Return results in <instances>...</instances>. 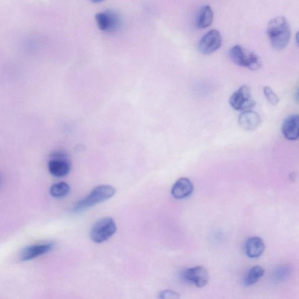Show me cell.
Instances as JSON below:
<instances>
[{"mask_svg": "<svg viewBox=\"0 0 299 299\" xmlns=\"http://www.w3.org/2000/svg\"><path fill=\"white\" fill-rule=\"evenodd\" d=\"M193 190L194 185L191 180L187 178H182L173 184L171 194L175 199H182L189 197L193 193Z\"/></svg>", "mask_w": 299, "mask_h": 299, "instance_id": "12", "label": "cell"}, {"mask_svg": "<svg viewBox=\"0 0 299 299\" xmlns=\"http://www.w3.org/2000/svg\"><path fill=\"white\" fill-rule=\"evenodd\" d=\"M265 274L264 269L260 266H255L250 269L245 280L246 286H252L256 283Z\"/></svg>", "mask_w": 299, "mask_h": 299, "instance_id": "16", "label": "cell"}, {"mask_svg": "<svg viewBox=\"0 0 299 299\" xmlns=\"http://www.w3.org/2000/svg\"><path fill=\"white\" fill-rule=\"evenodd\" d=\"M265 249V246L263 240L258 237H251L246 243V253L251 258L260 257L264 252Z\"/></svg>", "mask_w": 299, "mask_h": 299, "instance_id": "14", "label": "cell"}, {"mask_svg": "<svg viewBox=\"0 0 299 299\" xmlns=\"http://www.w3.org/2000/svg\"><path fill=\"white\" fill-rule=\"evenodd\" d=\"M230 104L235 110H246L256 105L251 95L249 87L243 86L232 94L230 98Z\"/></svg>", "mask_w": 299, "mask_h": 299, "instance_id": "6", "label": "cell"}, {"mask_svg": "<svg viewBox=\"0 0 299 299\" xmlns=\"http://www.w3.org/2000/svg\"><path fill=\"white\" fill-rule=\"evenodd\" d=\"M298 116L293 115L287 117L282 125V134L286 139L296 140L298 138Z\"/></svg>", "mask_w": 299, "mask_h": 299, "instance_id": "13", "label": "cell"}, {"mask_svg": "<svg viewBox=\"0 0 299 299\" xmlns=\"http://www.w3.org/2000/svg\"><path fill=\"white\" fill-rule=\"evenodd\" d=\"M54 247V243L49 242L26 247L20 254V260L26 261L34 259L50 252Z\"/></svg>", "mask_w": 299, "mask_h": 299, "instance_id": "10", "label": "cell"}, {"mask_svg": "<svg viewBox=\"0 0 299 299\" xmlns=\"http://www.w3.org/2000/svg\"><path fill=\"white\" fill-rule=\"evenodd\" d=\"M261 117L253 110H246L238 117L240 126L244 130L252 131L256 129L261 124Z\"/></svg>", "mask_w": 299, "mask_h": 299, "instance_id": "11", "label": "cell"}, {"mask_svg": "<svg viewBox=\"0 0 299 299\" xmlns=\"http://www.w3.org/2000/svg\"><path fill=\"white\" fill-rule=\"evenodd\" d=\"M115 193V188L108 185H102L95 187L87 197L83 199L76 205L74 212L77 213L83 211L99 203L108 200Z\"/></svg>", "mask_w": 299, "mask_h": 299, "instance_id": "2", "label": "cell"}, {"mask_svg": "<svg viewBox=\"0 0 299 299\" xmlns=\"http://www.w3.org/2000/svg\"><path fill=\"white\" fill-rule=\"evenodd\" d=\"M229 56L235 64L254 71L260 69L263 65L261 58L257 54L241 45L232 47L229 51Z\"/></svg>", "mask_w": 299, "mask_h": 299, "instance_id": "3", "label": "cell"}, {"mask_svg": "<svg viewBox=\"0 0 299 299\" xmlns=\"http://www.w3.org/2000/svg\"><path fill=\"white\" fill-rule=\"evenodd\" d=\"M116 225L110 217L99 219L92 227L90 238L97 243L105 242L112 237L116 231Z\"/></svg>", "mask_w": 299, "mask_h": 299, "instance_id": "4", "label": "cell"}, {"mask_svg": "<svg viewBox=\"0 0 299 299\" xmlns=\"http://www.w3.org/2000/svg\"><path fill=\"white\" fill-rule=\"evenodd\" d=\"M264 93L268 101L273 105L278 104L279 98L269 87H265L264 88Z\"/></svg>", "mask_w": 299, "mask_h": 299, "instance_id": "18", "label": "cell"}, {"mask_svg": "<svg viewBox=\"0 0 299 299\" xmlns=\"http://www.w3.org/2000/svg\"><path fill=\"white\" fill-rule=\"evenodd\" d=\"M213 20V12L209 5L204 6L199 12L197 20V27L204 29L211 25Z\"/></svg>", "mask_w": 299, "mask_h": 299, "instance_id": "15", "label": "cell"}, {"mask_svg": "<svg viewBox=\"0 0 299 299\" xmlns=\"http://www.w3.org/2000/svg\"><path fill=\"white\" fill-rule=\"evenodd\" d=\"M161 298H179L180 294L172 290H167L162 291L160 293Z\"/></svg>", "mask_w": 299, "mask_h": 299, "instance_id": "19", "label": "cell"}, {"mask_svg": "<svg viewBox=\"0 0 299 299\" xmlns=\"http://www.w3.org/2000/svg\"><path fill=\"white\" fill-rule=\"evenodd\" d=\"M95 21L99 30L106 33L115 32L121 25L119 15L112 10L99 13L95 15Z\"/></svg>", "mask_w": 299, "mask_h": 299, "instance_id": "5", "label": "cell"}, {"mask_svg": "<svg viewBox=\"0 0 299 299\" xmlns=\"http://www.w3.org/2000/svg\"><path fill=\"white\" fill-rule=\"evenodd\" d=\"M222 43L220 32L216 29H212L206 33L199 40L198 49L203 54H209L218 50Z\"/></svg>", "mask_w": 299, "mask_h": 299, "instance_id": "7", "label": "cell"}, {"mask_svg": "<svg viewBox=\"0 0 299 299\" xmlns=\"http://www.w3.org/2000/svg\"><path fill=\"white\" fill-rule=\"evenodd\" d=\"M90 1H91L92 2H94V3H100L102 2L103 1H104V0H90Z\"/></svg>", "mask_w": 299, "mask_h": 299, "instance_id": "20", "label": "cell"}, {"mask_svg": "<svg viewBox=\"0 0 299 299\" xmlns=\"http://www.w3.org/2000/svg\"><path fill=\"white\" fill-rule=\"evenodd\" d=\"M267 34L272 47L277 50H282L290 41V25L285 17H276L269 22Z\"/></svg>", "mask_w": 299, "mask_h": 299, "instance_id": "1", "label": "cell"}, {"mask_svg": "<svg viewBox=\"0 0 299 299\" xmlns=\"http://www.w3.org/2000/svg\"><path fill=\"white\" fill-rule=\"evenodd\" d=\"M71 167V161L65 154L61 153L54 154L48 162V169L50 173L58 178L67 175Z\"/></svg>", "mask_w": 299, "mask_h": 299, "instance_id": "8", "label": "cell"}, {"mask_svg": "<svg viewBox=\"0 0 299 299\" xmlns=\"http://www.w3.org/2000/svg\"><path fill=\"white\" fill-rule=\"evenodd\" d=\"M184 278L188 282L194 283L196 286L202 288L207 285L209 280V273L204 267L197 266L187 269L184 272Z\"/></svg>", "mask_w": 299, "mask_h": 299, "instance_id": "9", "label": "cell"}, {"mask_svg": "<svg viewBox=\"0 0 299 299\" xmlns=\"http://www.w3.org/2000/svg\"><path fill=\"white\" fill-rule=\"evenodd\" d=\"M70 188L67 183L64 182L54 184L50 188V194L53 197L62 198L67 196Z\"/></svg>", "mask_w": 299, "mask_h": 299, "instance_id": "17", "label": "cell"}]
</instances>
